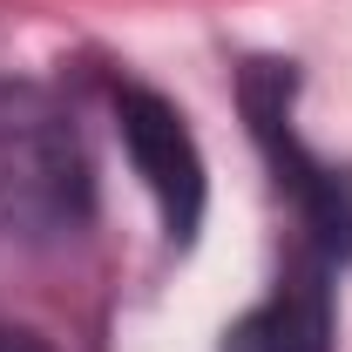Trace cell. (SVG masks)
<instances>
[{
    "label": "cell",
    "mask_w": 352,
    "mask_h": 352,
    "mask_svg": "<svg viewBox=\"0 0 352 352\" xmlns=\"http://www.w3.org/2000/svg\"><path fill=\"white\" fill-rule=\"evenodd\" d=\"M88 156L54 95L0 82V223L14 237H68L88 217Z\"/></svg>",
    "instance_id": "1"
},
{
    "label": "cell",
    "mask_w": 352,
    "mask_h": 352,
    "mask_svg": "<svg viewBox=\"0 0 352 352\" xmlns=\"http://www.w3.org/2000/svg\"><path fill=\"white\" fill-rule=\"evenodd\" d=\"M116 116H122V149H129L142 190L156 197L163 230L176 244L197 237L204 223V156H197V135L183 129V109L163 102L156 88H116Z\"/></svg>",
    "instance_id": "2"
},
{
    "label": "cell",
    "mask_w": 352,
    "mask_h": 352,
    "mask_svg": "<svg viewBox=\"0 0 352 352\" xmlns=\"http://www.w3.org/2000/svg\"><path fill=\"white\" fill-rule=\"evenodd\" d=\"M251 116H258V135L271 142V156H278V170H285V190L298 197V217H305V230H311V251L325 264L352 258V176L332 170V163H318L305 142L285 129V109L264 102L258 82H251Z\"/></svg>",
    "instance_id": "3"
},
{
    "label": "cell",
    "mask_w": 352,
    "mask_h": 352,
    "mask_svg": "<svg viewBox=\"0 0 352 352\" xmlns=\"http://www.w3.org/2000/svg\"><path fill=\"white\" fill-rule=\"evenodd\" d=\"M223 352H332V264L311 251V264L278 278V292L223 332Z\"/></svg>",
    "instance_id": "4"
},
{
    "label": "cell",
    "mask_w": 352,
    "mask_h": 352,
    "mask_svg": "<svg viewBox=\"0 0 352 352\" xmlns=\"http://www.w3.org/2000/svg\"><path fill=\"white\" fill-rule=\"evenodd\" d=\"M0 352H47V346L34 332H7V325H0Z\"/></svg>",
    "instance_id": "5"
}]
</instances>
